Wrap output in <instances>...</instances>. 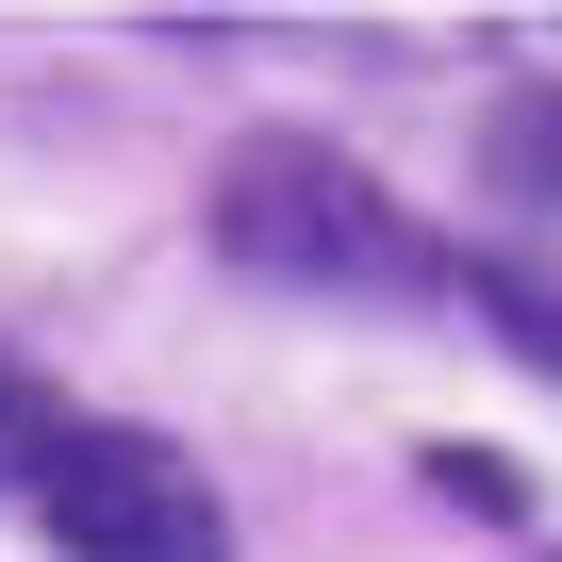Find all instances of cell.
<instances>
[{"label": "cell", "mask_w": 562, "mask_h": 562, "mask_svg": "<svg viewBox=\"0 0 562 562\" xmlns=\"http://www.w3.org/2000/svg\"><path fill=\"white\" fill-rule=\"evenodd\" d=\"M199 215H215V265L281 281V299H414V281H463V265H447L348 149H315V133H248Z\"/></svg>", "instance_id": "obj_1"}, {"label": "cell", "mask_w": 562, "mask_h": 562, "mask_svg": "<svg viewBox=\"0 0 562 562\" xmlns=\"http://www.w3.org/2000/svg\"><path fill=\"white\" fill-rule=\"evenodd\" d=\"M34 513H50V562H232L215 480L133 414H67V447L34 463Z\"/></svg>", "instance_id": "obj_2"}, {"label": "cell", "mask_w": 562, "mask_h": 562, "mask_svg": "<svg viewBox=\"0 0 562 562\" xmlns=\"http://www.w3.org/2000/svg\"><path fill=\"white\" fill-rule=\"evenodd\" d=\"M480 182H496L529 232H562V83H513V100L480 116Z\"/></svg>", "instance_id": "obj_3"}, {"label": "cell", "mask_w": 562, "mask_h": 562, "mask_svg": "<svg viewBox=\"0 0 562 562\" xmlns=\"http://www.w3.org/2000/svg\"><path fill=\"white\" fill-rule=\"evenodd\" d=\"M463 299H480V315H496V331L562 381V265H463Z\"/></svg>", "instance_id": "obj_4"}, {"label": "cell", "mask_w": 562, "mask_h": 562, "mask_svg": "<svg viewBox=\"0 0 562 562\" xmlns=\"http://www.w3.org/2000/svg\"><path fill=\"white\" fill-rule=\"evenodd\" d=\"M50 447H67V397H50V381L18 364V348H0V480H34Z\"/></svg>", "instance_id": "obj_5"}]
</instances>
